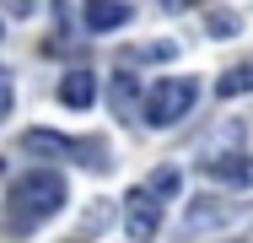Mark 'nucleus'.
I'll return each mask as SVG.
<instances>
[{
	"mask_svg": "<svg viewBox=\"0 0 253 243\" xmlns=\"http://www.w3.org/2000/svg\"><path fill=\"white\" fill-rule=\"evenodd\" d=\"M205 168H210L215 179H232V184L253 189V157H210V151H205Z\"/></svg>",
	"mask_w": 253,
	"mask_h": 243,
	"instance_id": "obj_7",
	"label": "nucleus"
},
{
	"mask_svg": "<svg viewBox=\"0 0 253 243\" xmlns=\"http://www.w3.org/2000/svg\"><path fill=\"white\" fill-rule=\"evenodd\" d=\"M205 27H210V33H237V16H226V11H215V16H205Z\"/></svg>",
	"mask_w": 253,
	"mask_h": 243,
	"instance_id": "obj_12",
	"label": "nucleus"
},
{
	"mask_svg": "<svg viewBox=\"0 0 253 243\" xmlns=\"http://www.w3.org/2000/svg\"><path fill=\"white\" fill-rule=\"evenodd\" d=\"M226 216H232V205L215 200V194H200V200L189 205V227H194V233H200V227H221Z\"/></svg>",
	"mask_w": 253,
	"mask_h": 243,
	"instance_id": "obj_8",
	"label": "nucleus"
},
{
	"mask_svg": "<svg viewBox=\"0 0 253 243\" xmlns=\"http://www.w3.org/2000/svg\"><path fill=\"white\" fill-rule=\"evenodd\" d=\"M124 233L135 243H151L162 233V200L151 189H129L124 194Z\"/></svg>",
	"mask_w": 253,
	"mask_h": 243,
	"instance_id": "obj_3",
	"label": "nucleus"
},
{
	"mask_svg": "<svg viewBox=\"0 0 253 243\" xmlns=\"http://www.w3.org/2000/svg\"><path fill=\"white\" fill-rule=\"evenodd\" d=\"M129 103H135V81H129V76H124V70H119V76H113V108H119V114H124V108H129Z\"/></svg>",
	"mask_w": 253,
	"mask_h": 243,
	"instance_id": "obj_11",
	"label": "nucleus"
},
{
	"mask_svg": "<svg viewBox=\"0 0 253 243\" xmlns=\"http://www.w3.org/2000/svg\"><path fill=\"white\" fill-rule=\"evenodd\" d=\"M0 33H5V27H0Z\"/></svg>",
	"mask_w": 253,
	"mask_h": 243,
	"instance_id": "obj_14",
	"label": "nucleus"
},
{
	"mask_svg": "<svg viewBox=\"0 0 253 243\" xmlns=\"http://www.w3.org/2000/svg\"><path fill=\"white\" fill-rule=\"evenodd\" d=\"M194 103H200V81H194V76H167V81L146 87V103H140V114H146V124L167 130V124H178V119H183Z\"/></svg>",
	"mask_w": 253,
	"mask_h": 243,
	"instance_id": "obj_2",
	"label": "nucleus"
},
{
	"mask_svg": "<svg viewBox=\"0 0 253 243\" xmlns=\"http://www.w3.org/2000/svg\"><path fill=\"white\" fill-rule=\"evenodd\" d=\"M65 205V179L54 173V168H33V173H22L16 184H11V200H5V227L22 238V233H33L38 222H49L54 211Z\"/></svg>",
	"mask_w": 253,
	"mask_h": 243,
	"instance_id": "obj_1",
	"label": "nucleus"
},
{
	"mask_svg": "<svg viewBox=\"0 0 253 243\" xmlns=\"http://www.w3.org/2000/svg\"><path fill=\"white\" fill-rule=\"evenodd\" d=\"M243 92H253V65H232V70H221L215 97H243Z\"/></svg>",
	"mask_w": 253,
	"mask_h": 243,
	"instance_id": "obj_9",
	"label": "nucleus"
},
{
	"mask_svg": "<svg viewBox=\"0 0 253 243\" xmlns=\"http://www.w3.org/2000/svg\"><path fill=\"white\" fill-rule=\"evenodd\" d=\"M129 22V5L124 0H86V27L92 33H113Z\"/></svg>",
	"mask_w": 253,
	"mask_h": 243,
	"instance_id": "obj_6",
	"label": "nucleus"
},
{
	"mask_svg": "<svg viewBox=\"0 0 253 243\" xmlns=\"http://www.w3.org/2000/svg\"><path fill=\"white\" fill-rule=\"evenodd\" d=\"M5 114H11V76L0 70V119H5Z\"/></svg>",
	"mask_w": 253,
	"mask_h": 243,
	"instance_id": "obj_13",
	"label": "nucleus"
},
{
	"mask_svg": "<svg viewBox=\"0 0 253 243\" xmlns=\"http://www.w3.org/2000/svg\"><path fill=\"white\" fill-rule=\"evenodd\" d=\"M59 103H65V108H76V114H86V108L97 103V76H92L86 65H81V70H70V76L59 81Z\"/></svg>",
	"mask_w": 253,
	"mask_h": 243,
	"instance_id": "obj_5",
	"label": "nucleus"
},
{
	"mask_svg": "<svg viewBox=\"0 0 253 243\" xmlns=\"http://www.w3.org/2000/svg\"><path fill=\"white\" fill-rule=\"evenodd\" d=\"M146 189H151L156 200H178V194H183V173H178V168H156Z\"/></svg>",
	"mask_w": 253,
	"mask_h": 243,
	"instance_id": "obj_10",
	"label": "nucleus"
},
{
	"mask_svg": "<svg viewBox=\"0 0 253 243\" xmlns=\"http://www.w3.org/2000/svg\"><path fill=\"white\" fill-rule=\"evenodd\" d=\"M22 146L33 151V157H86V162H102V146H81V141H70V135H59V130H27L22 135Z\"/></svg>",
	"mask_w": 253,
	"mask_h": 243,
	"instance_id": "obj_4",
	"label": "nucleus"
}]
</instances>
